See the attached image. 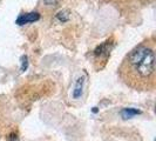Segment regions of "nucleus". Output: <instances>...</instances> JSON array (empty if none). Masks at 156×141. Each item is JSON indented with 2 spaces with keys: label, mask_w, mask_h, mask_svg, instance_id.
Masks as SVG:
<instances>
[{
  "label": "nucleus",
  "mask_w": 156,
  "mask_h": 141,
  "mask_svg": "<svg viewBox=\"0 0 156 141\" xmlns=\"http://www.w3.org/2000/svg\"><path fill=\"white\" fill-rule=\"evenodd\" d=\"M155 53L151 47L140 45L128 54L120 68V78L136 91H153L156 85Z\"/></svg>",
  "instance_id": "f257e3e1"
},
{
  "label": "nucleus",
  "mask_w": 156,
  "mask_h": 141,
  "mask_svg": "<svg viewBox=\"0 0 156 141\" xmlns=\"http://www.w3.org/2000/svg\"><path fill=\"white\" fill-rule=\"evenodd\" d=\"M86 82H87V75H80L75 81H74V85L72 88V93H70V98L75 101L81 100L83 93H85V89H86Z\"/></svg>",
  "instance_id": "f03ea898"
},
{
  "label": "nucleus",
  "mask_w": 156,
  "mask_h": 141,
  "mask_svg": "<svg viewBox=\"0 0 156 141\" xmlns=\"http://www.w3.org/2000/svg\"><path fill=\"white\" fill-rule=\"evenodd\" d=\"M40 19V14L38 12H30V13H25V14H20L16 18V23L18 25H26V24H32L38 21Z\"/></svg>",
  "instance_id": "7ed1b4c3"
},
{
  "label": "nucleus",
  "mask_w": 156,
  "mask_h": 141,
  "mask_svg": "<svg viewBox=\"0 0 156 141\" xmlns=\"http://www.w3.org/2000/svg\"><path fill=\"white\" fill-rule=\"evenodd\" d=\"M121 114H122L123 119H130V118L135 117L137 114H141V112L135 110V108H125V110L121 112Z\"/></svg>",
  "instance_id": "20e7f679"
},
{
  "label": "nucleus",
  "mask_w": 156,
  "mask_h": 141,
  "mask_svg": "<svg viewBox=\"0 0 156 141\" xmlns=\"http://www.w3.org/2000/svg\"><path fill=\"white\" fill-rule=\"evenodd\" d=\"M69 11L68 9H63V11H60L58 14H56V19L60 21V23H66V21H68L69 20Z\"/></svg>",
  "instance_id": "39448f33"
},
{
  "label": "nucleus",
  "mask_w": 156,
  "mask_h": 141,
  "mask_svg": "<svg viewBox=\"0 0 156 141\" xmlns=\"http://www.w3.org/2000/svg\"><path fill=\"white\" fill-rule=\"evenodd\" d=\"M26 67H27V58L26 56H23V68L21 70H26Z\"/></svg>",
  "instance_id": "423d86ee"
}]
</instances>
